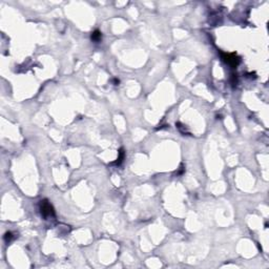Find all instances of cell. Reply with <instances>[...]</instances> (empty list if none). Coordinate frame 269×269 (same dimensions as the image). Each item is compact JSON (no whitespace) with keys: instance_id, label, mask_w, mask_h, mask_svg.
Here are the masks:
<instances>
[{"instance_id":"obj_4","label":"cell","mask_w":269,"mask_h":269,"mask_svg":"<svg viewBox=\"0 0 269 269\" xmlns=\"http://www.w3.org/2000/svg\"><path fill=\"white\" fill-rule=\"evenodd\" d=\"M125 158V154H124V150H123V148H121L120 150H119V157H118V159H117V161H116L114 164H116V165H120L121 163L123 162V159Z\"/></svg>"},{"instance_id":"obj_5","label":"cell","mask_w":269,"mask_h":269,"mask_svg":"<svg viewBox=\"0 0 269 269\" xmlns=\"http://www.w3.org/2000/svg\"><path fill=\"white\" fill-rule=\"evenodd\" d=\"M13 238H14V236H13V234H12L11 231H8V232L4 234V241H6V243H10Z\"/></svg>"},{"instance_id":"obj_1","label":"cell","mask_w":269,"mask_h":269,"mask_svg":"<svg viewBox=\"0 0 269 269\" xmlns=\"http://www.w3.org/2000/svg\"><path fill=\"white\" fill-rule=\"evenodd\" d=\"M40 212L44 218H50V217H55V210L52 204L47 200H42L40 201Z\"/></svg>"},{"instance_id":"obj_3","label":"cell","mask_w":269,"mask_h":269,"mask_svg":"<svg viewBox=\"0 0 269 269\" xmlns=\"http://www.w3.org/2000/svg\"><path fill=\"white\" fill-rule=\"evenodd\" d=\"M91 38H92V40H93V41L99 42L100 40L102 39V34H101V32H100V31H98V30H96L95 32H93V33H92Z\"/></svg>"},{"instance_id":"obj_2","label":"cell","mask_w":269,"mask_h":269,"mask_svg":"<svg viewBox=\"0 0 269 269\" xmlns=\"http://www.w3.org/2000/svg\"><path fill=\"white\" fill-rule=\"evenodd\" d=\"M223 61L231 66H236L240 63V58L236 57L234 54H222Z\"/></svg>"}]
</instances>
